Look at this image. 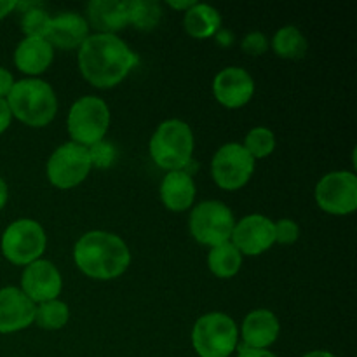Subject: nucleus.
Masks as SVG:
<instances>
[{
	"mask_svg": "<svg viewBox=\"0 0 357 357\" xmlns=\"http://www.w3.org/2000/svg\"><path fill=\"white\" fill-rule=\"evenodd\" d=\"M138 65L136 52L117 35L94 33L79 47V68L94 87L110 89Z\"/></svg>",
	"mask_w": 357,
	"mask_h": 357,
	"instance_id": "obj_1",
	"label": "nucleus"
},
{
	"mask_svg": "<svg viewBox=\"0 0 357 357\" xmlns=\"http://www.w3.org/2000/svg\"><path fill=\"white\" fill-rule=\"evenodd\" d=\"M73 260L87 278L110 281L128 271L131 253L119 236L103 230H93L77 241L73 248Z\"/></svg>",
	"mask_w": 357,
	"mask_h": 357,
	"instance_id": "obj_2",
	"label": "nucleus"
},
{
	"mask_svg": "<svg viewBox=\"0 0 357 357\" xmlns=\"http://www.w3.org/2000/svg\"><path fill=\"white\" fill-rule=\"evenodd\" d=\"M6 101L13 117L30 128H44L58 112L54 91L40 79H23L14 82Z\"/></svg>",
	"mask_w": 357,
	"mask_h": 357,
	"instance_id": "obj_3",
	"label": "nucleus"
},
{
	"mask_svg": "<svg viewBox=\"0 0 357 357\" xmlns=\"http://www.w3.org/2000/svg\"><path fill=\"white\" fill-rule=\"evenodd\" d=\"M150 157L159 167L169 171H185L192 162L194 132L187 122L169 119L159 124L150 139Z\"/></svg>",
	"mask_w": 357,
	"mask_h": 357,
	"instance_id": "obj_4",
	"label": "nucleus"
},
{
	"mask_svg": "<svg viewBox=\"0 0 357 357\" xmlns=\"http://www.w3.org/2000/svg\"><path fill=\"white\" fill-rule=\"evenodd\" d=\"M239 344V330L230 316L209 312L199 317L192 330V345L199 357H229Z\"/></svg>",
	"mask_w": 357,
	"mask_h": 357,
	"instance_id": "obj_5",
	"label": "nucleus"
},
{
	"mask_svg": "<svg viewBox=\"0 0 357 357\" xmlns=\"http://www.w3.org/2000/svg\"><path fill=\"white\" fill-rule=\"evenodd\" d=\"M66 126L73 143L89 149L103 142L110 126V108L101 98L82 96L70 108Z\"/></svg>",
	"mask_w": 357,
	"mask_h": 357,
	"instance_id": "obj_6",
	"label": "nucleus"
},
{
	"mask_svg": "<svg viewBox=\"0 0 357 357\" xmlns=\"http://www.w3.org/2000/svg\"><path fill=\"white\" fill-rule=\"evenodd\" d=\"M234 220L229 206L220 201H204L195 206L190 213L188 229L192 237L204 246L215 248L229 243L232 237Z\"/></svg>",
	"mask_w": 357,
	"mask_h": 357,
	"instance_id": "obj_7",
	"label": "nucleus"
},
{
	"mask_svg": "<svg viewBox=\"0 0 357 357\" xmlns=\"http://www.w3.org/2000/svg\"><path fill=\"white\" fill-rule=\"evenodd\" d=\"M47 237L38 222L21 218L10 223L2 236V255L14 265H30L40 260L45 251Z\"/></svg>",
	"mask_w": 357,
	"mask_h": 357,
	"instance_id": "obj_8",
	"label": "nucleus"
},
{
	"mask_svg": "<svg viewBox=\"0 0 357 357\" xmlns=\"http://www.w3.org/2000/svg\"><path fill=\"white\" fill-rule=\"evenodd\" d=\"M89 152L86 146L70 142L58 146L47 160V180L61 190L77 187L91 171Z\"/></svg>",
	"mask_w": 357,
	"mask_h": 357,
	"instance_id": "obj_9",
	"label": "nucleus"
},
{
	"mask_svg": "<svg viewBox=\"0 0 357 357\" xmlns=\"http://www.w3.org/2000/svg\"><path fill=\"white\" fill-rule=\"evenodd\" d=\"M257 160L241 143H227L211 160V176L223 190H239L255 173Z\"/></svg>",
	"mask_w": 357,
	"mask_h": 357,
	"instance_id": "obj_10",
	"label": "nucleus"
},
{
	"mask_svg": "<svg viewBox=\"0 0 357 357\" xmlns=\"http://www.w3.org/2000/svg\"><path fill=\"white\" fill-rule=\"evenodd\" d=\"M316 201L324 213L351 215L357 209V176L351 171L324 174L316 187Z\"/></svg>",
	"mask_w": 357,
	"mask_h": 357,
	"instance_id": "obj_11",
	"label": "nucleus"
},
{
	"mask_svg": "<svg viewBox=\"0 0 357 357\" xmlns=\"http://www.w3.org/2000/svg\"><path fill=\"white\" fill-rule=\"evenodd\" d=\"M230 243L241 255L258 257L274 246V222L264 215L244 216L234 225Z\"/></svg>",
	"mask_w": 357,
	"mask_h": 357,
	"instance_id": "obj_12",
	"label": "nucleus"
},
{
	"mask_svg": "<svg viewBox=\"0 0 357 357\" xmlns=\"http://www.w3.org/2000/svg\"><path fill=\"white\" fill-rule=\"evenodd\" d=\"M20 289L35 305L56 300L63 289L61 274L52 261L40 258L24 267Z\"/></svg>",
	"mask_w": 357,
	"mask_h": 357,
	"instance_id": "obj_13",
	"label": "nucleus"
},
{
	"mask_svg": "<svg viewBox=\"0 0 357 357\" xmlns=\"http://www.w3.org/2000/svg\"><path fill=\"white\" fill-rule=\"evenodd\" d=\"M213 94L225 108H241L255 94V80L241 66H227L213 80Z\"/></svg>",
	"mask_w": 357,
	"mask_h": 357,
	"instance_id": "obj_14",
	"label": "nucleus"
},
{
	"mask_svg": "<svg viewBox=\"0 0 357 357\" xmlns=\"http://www.w3.org/2000/svg\"><path fill=\"white\" fill-rule=\"evenodd\" d=\"M35 307L20 288L7 286L0 289V333H16L33 324Z\"/></svg>",
	"mask_w": 357,
	"mask_h": 357,
	"instance_id": "obj_15",
	"label": "nucleus"
},
{
	"mask_svg": "<svg viewBox=\"0 0 357 357\" xmlns=\"http://www.w3.org/2000/svg\"><path fill=\"white\" fill-rule=\"evenodd\" d=\"M281 324L278 316L267 309H258L248 314L243 321L241 337L243 345L250 349H267L278 340Z\"/></svg>",
	"mask_w": 357,
	"mask_h": 357,
	"instance_id": "obj_16",
	"label": "nucleus"
},
{
	"mask_svg": "<svg viewBox=\"0 0 357 357\" xmlns=\"http://www.w3.org/2000/svg\"><path fill=\"white\" fill-rule=\"evenodd\" d=\"M87 24L98 33L115 35L129 24V2L93 0L87 6Z\"/></svg>",
	"mask_w": 357,
	"mask_h": 357,
	"instance_id": "obj_17",
	"label": "nucleus"
},
{
	"mask_svg": "<svg viewBox=\"0 0 357 357\" xmlns=\"http://www.w3.org/2000/svg\"><path fill=\"white\" fill-rule=\"evenodd\" d=\"M89 37V24L86 17L75 13H61L51 20L47 42L58 49H77Z\"/></svg>",
	"mask_w": 357,
	"mask_h": 357,
	"instance_id": "obj_18",
	"label": "nucleus"
},
{
	"mask_svg": "<svg viewBox=\"0 0 357 357\" xmlns=\"http://www.w3.org/2000/svg\"><path fill=\"white\" fill-rule=\"evenodd\" d=\"M54 51L47 38H24L14 51V65L26 75H40L51 66Z\"/></svg>",
	"mask_w": 357,
	"mask_h": 357,
	"instance_id": "obj_19",
	"label": "nucleus"
},
{
	"mask_svg": "<svg viewBox=\"0 0 357 357\" xmlns=\"http://www.w3.org/2000/svg\"><path fill=\"white\" fill-rule=\"evenodd\" d=\"M195 183L187 171H169L160 185V199L169 211L181 213L190 209L195 199Z\"/></svg>",
	"mask_w": 357,
	"mask_h": 357,
	"instance_id": "obj_20",
	"label": "nucleus"
},
{
	"mask_svg": "<svg viewBox=\"0 0 357 357\" xmlns=\"http://www.w3.org/2000/svg\"><path fill=\"white\" fill-rule=\"evenodd\" d=\"M183 26L190 37L209 38L220 31L222 16H220V13L213 6L197 2L185 13Z\"/></svg>",
	"mask_w": 357,
	"mask_h": 357,
	"instance_id": "obj_21",
	"label": "nucleus"
},
{
	"mask_svg": "<svg viewBox=\"0 0 357 357\" xmlns=\"http://www.w3.org/2000/svg\"><path fill=\"white\" fill-rule=\"evenodd\" d=\"M241 265H243V255L237 251V248L230 241L211 248L208 255L209 271L218 279L234 278L241 271Z\"/></svg>",
	"mask_w": 357,
	"mask_h": 357,
	"instance_id": "obj_22",
	"label": "nucleus"
},
{
	"mask_svg": "<svg viewBox=\"0 0 357 357\" xmlns=\"http://www.w3.org/2000/svg\"><path fill=\"white\" fill-rule=\"evenodd\" d=\"M307 38L302 31L293 24L282 26L275 31L274 38H272V49L275 54L282 59H300L305 56Z\"/></svg>",
	"mask_w": 357,
	"mask_h": 357,
	"instance_id": "obj_23",
	"label": "nucleus"
},
{
	"mask_svg": "<svg viewBox=\"0 0 357 357\" xmlns=\"http://www.w3.org/2000/svg\"><path fill=\"white\" fill-rule=\"evenodd\" d=\"M70 319V310L68 305L61 300H49V302L38 303V307H35V319L33 323H37V326H40L42 330L47 331H56L61 330Z\"/></svg>",
	"mask_w": 357,
	"mask_h": 357,
	"instance_id": "obj_24",
	"label": "nucleus"
},
{
	"mask_svg": "<svg viewBox=\"0 0 357 357\" xmlns=\"http://www.w3.org/2000/svg\"><path fill=\"white\" fill-rule=\"evenodd\" d=\"M160 17L162 9L155 0H129V24H135L138 30H153Z\"/></svg>",
	"mask_w": 357,
	"mask_h": 357,
	"instance_id": "obj_25",
	"label": "nucleus"
},
{
	"mask_svg": "<svg viewBox=\"0 0 357 357\" xmlns=\"http://www.w3.org/2000/svg\"><path fill=\"white\" fill-rule=\"evenodd\" d=\"M243 146L255 160L265 159L275 150V135L268 128H264V126L253 128L246 135Z\"/></svg>",
	"mask_w": 357,
	"mask_h": 357,
	"instance_id": "obj_26",
	"label": "nucleus"
},
{
	"mask_svg": "<svg viewBox=\"0 0 357 357\" xmlns=\"http://www.w3.org/2000/svg\"><path fill=\"white\" fill-rule=\"evenodd\" d=\"M51 20L52 17L42 7H35L23 13L21 30L24 31L26 38H47Z\"/></svg>",
	"mask_w": 357,
	"mask_h": 357,
	"instance_id": "obj_27",
	"label": "nucleus"
},
{
	"mask_svg": "<svg viewBox=\"0 0 357 357\" xmlns=\"http://www.w3.org/2000/svg\"><path fill=\"white\" fill-rule=\"evenodd\" d=\"M91 159V166L98 167V169H105V167H110L112 162L115 159V150L110 143L98 142L93 146L87 149Z\"/></svg>",
	"mask_w": 357,
	"mask_h": 357,
	"instance_id": "obj_28",
	"label": "nucleus"
},
{
	"mask_svg": "<svg viewBox=\"0 0 357 357\" xmlns=\"http://www.w3.org/2000/svg\"><path fill=\"white\" fill-rule=\"evenodd\" d=\"M274 237L275 243L284 244V246L295 244L300 237L298 223L289 218L279 220V222L274 223Z\"/></svg>",
	"mask_w": 357,
	"mask_h": 357,
	"instance_id": "obj_29",
	"label": "nucleus"
},
{
	"mask_svg": "<svg viewBox=\"0 0 357 357\" xmlns=\"http://www.w3.org/2000/svg\"><path fill=\"white\" fill-rule=\"evenodd\" d=\"M241 47H243L244 52L251 56H261L267 52L268 49V40L264 33L260 31H251L241 42Z\"/></svg>",
	"mask_w": 357,
	"mask_h": 357,
	"instance_id": "obj_30",
	"label": "nucleus"
},
{
	"mask_svg": "<svg viewBox=\"0 0 357 357\" xmlns=\"http://www.w3.org/2000/svg\"><path fill=\"white\" fill-rule=\"evenodd\" d=\"M14 86V79H13V73L9 70H6L3 66H0V98L6 100L7 94L10 93Z\"/></svg>",
	"mask_w": 357,
	"mask_h": 357,
	"instance_id": "obj_31",
	"label": "nucleus"
},
{
	"mask_svg": "<svg viewBox=\"0 0 357 357\" xmlns=\"http://www.w3.org/2000/svg\"><path fill=\"white\" fill-rule=\"evenodd\" d=\"M10 121H13V114L9 110V105H7L6 100L0 98V135L9 129Z\"/></svg>",
	"mask_w": 357,
	"mask_h": 357,
	"instance_id": "obj_32",
	"label": "nucleus"
},
{
	"mask_svg": "<svg viewBox=\"0 0 357 357\" xmlns=\"http://www.w3.org/2000/svg\"><path fill=\"white\" fill-rule=\"evenodd\" d=\"M237 357H278V356L272 354V352L267 351V349H250L246 347V345H241Z\"/></svg>",
	"mask_w": 357,
	"mask_h": 357,
	"instance_id": "obj_33",
	"label": "nucleus"
},
{
	"mask_svg": "<svg viewBox=\"0 0 357 357\" xmlns=\"http://www.w3.org/2000/svg\"><path fill=\"white\" fill-rule=\"evenodd\" d=\"M16 0H0V20H3L13 10H16Z\"/></svg>",
	"mask_w": 357,
	"mask_h": 357,
	"instance_id": "obj_34",
	"label": "nucleus"
},
{
	"mask_svg": "<svg viewBox=\"0 0 357 357\" xmlns=\"http://www.w3.org/2000/svg\"><path fill=\"white\" fill-rule=\"evenodd\" d=\"M195 3H197L195 0H183V2H174V0H169V2H167V6L173 7V9H176V10H185V13H187L190 7L195 6Z\"/></svg>",
	"mask_w": 357,
	"mask_h": 357,
	"instance_id": "obj_35",
	"label": "nucleus"
},
{
	"mask_svg": "<svg viewBox=\"0 0 357 357\" xmlns=\"http://www.w3.org/2000/svg\"><path fill=\"white\" fill-rule=\"evenodd\" d=\"M7 197H9V190H7L6 181H3L2 178H0V209H2L3 206H6Z\"/></svg>",
	"mask_w": 357,
	"mask_h": 357,
	"instance_id": "obj_36",
	"label": "nucleus"
},
{
	"mask_svg": "<svg viewBox=\"0 0 357 357\" xmlns=\"http://www.w3.org/2000/svg\"><path fill=\"white\" fill-rule=\"evenodd\" d=\"M302 357H337V356L331 354V352L328 351H312V352H307V354Z\"/></svg>",
	"mask_w": 357,
	"mask_h": 357,
	"instance_id": "obj_37",
	"label": "nucleus"
}]
</instances>
